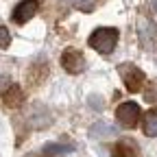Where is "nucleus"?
<instances>
[{"label": "nucleus", "mask_w": 157, "mask_h": 157, "mask_svg": "<svg viewBox=\"0 0 157 157\" xmlns=\"http://www.w3.org/2000/svg\"><path fill=\"white\" fill-rule=\"evenodd\" d=\"M72 151V146H61V144H48L46 146V153H68Z\"/></svg>", "instance_id": "12"}, {"label": "nucleus", "mask_w": 157, "mask_h": 157, "mask_svg": "<svg viewBox=\"0 0 157 157\" xmlns=\"http://www.w3.org/2000/svg\"><path fill=\"white\" fill-rule=\"evenodd\" d=\"M9 42H11L9 31H7L5 26H0V48H7V46H9Z\"/></svg>", "instance_id": "11"}, {"label": "nucleus", "mask_w": 157, "mask_h": 157, "mask_svg": "<svg viewBox=\"0 0 157 157\" xmlns=\"http://www.w3.org/2000/svg\"><path fill=\"white\" fill-rule=\"evenodd\" d=\"M66 2L72 5V7H76V9H81V11H90L96 0H66Z\"/></svg>", "instance_id": "10"}, {"label": "nucleus", "mask_w": 157, "mask_h": 157, "mask_svg": "<svg viewBox=\"0 0 157 157\" xmlns=\"http://www.w3.org/2000/svg\"><path fill=\"white\" fill-rule=\"evenodd\" d=\"M120 74H122L124 87L129 92H140L142 90V85H144V72L140 68H135L133 63H124V66H120Z\"/></svg>", "instance_id": "3"}, {"label": "nucleus", "mask_w": 157, "mask_h": 157, "mask_svg": "<svg viewBox=\"0 0 157 157\" xmlns=\"http://www.w3.org/2000/svg\"><path fill=\"white\" fill-rule=\"evenodd\" d=\"M90 133H92L94 137H101V135H111V133H113V127H109V124H105V122H98V124H94V127L90 129Z\"/></svg>", "instance_id": "9"}, {"label": "nucleus", "mask_w": 157, "mask_h": 157, "mask_svg": "<svg viewBox=\"0 0 157 157\" xmlns=\"http://www.w3.org/2000/svg\"><path fill=\"white\" fill-rule=\"evenodd\" d=\"M37 9H39V2L37 0H22L15 9H13V22H17V24H26L29 20L37 13Z\"/></svg>", "instance_id": "5"}, {"label": "nucleus", "mask_w": 157, "mask_h": 157, "mask_svg": "<svg viewBox=\"0 0 157 157\" xmlns=\"http://www.w3.org/2000/svg\"><path fill=\"white\" fill-rule=\"evenodd\" d=\"M111 157H137V151H135L129 142H118V144L113 146Z\"/></svg>", "instance_id": "8"}, {"label": "nucleus", "mask_w": 157, "mask_h": 157, "mask_svg": "<svg viewBox=\"0 0 157 157\" xmlns=\"http://www.w3.org/2000/svg\"><path fill=\"white\" fill-rule=\"evenodd\" d=\"M140 116H142L140 105L133 103V101H127L122 105H118V109H116V118L124 129H133L137 122H140Z\"/></svg>", "instance_id": "2"}, {"label": "nucleus", "mask_w": 157, "mask_h": 157, "mask_svg": "<svg viewBox=\"0 0 157 157\" xmlns=\"http://www.w3.org/2000/svg\"><path fill=\"white\" fill-rule=\"evenodd\" d=\"M116 44H118V29L111 26H101L87 37V46H92L101 55H109L116 48Z\"/></svg>", "instance_id": "1"}, {"label": "nucleus", "mask_w": 157, "mask_h": 157, "mask_svg": "<svg viewBox=\"0 0 157 157\" xmlns=\"http://www.w3.org/2000/svg\"><path fill=\"white\" fill-rule=\"evenodd\" d=\"M22 101H24V94H22V90H20V85H11V87L2 94V103H5L7 107H11V109L20 107V105H22Z\"/></svg>", "instance_id": "6"}, {"label": "nucleus", "mask_w": 157, "mask_h": 157, "mask_svg": "<svg viewBox=\"0 0 157 157\" xmlns=\"http://www.w3.org/2000/svg\"><path fill=\"white\" fill-rule=\"evenodd\" d=\"M142 127H144V133L148 137H157V109H151L144 113Z\"/></svg>", "instance_id": "7"}, {"label": "nucleus", "mask_w": 157, "mask_h": 157, "mask_svg": "<svg viewBox=\"0 0 157 157\" xmlns=\"http://www.w3.org/2000/svg\"><path fill=\"white\" fill-rule=\"evenodd\" d=\"M61 66H63L66 72H70V74H78V72H83V70H85V57L78 52V50L70 48V50H66V52L61 55Z\"/></svg>", "instance_id": "4"}]
</instances>
